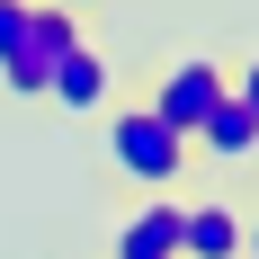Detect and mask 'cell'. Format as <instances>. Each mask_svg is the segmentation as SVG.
Wrapping results in <instances>:
<instances>
[{"label":"cell","instance_id":"cell-9","mask_svg":"<svg viewBox=\"0 0 259 259\" xmlns=\"http://www.w3.org/2000/svg\"><path fill=\"white\" fill-rule=\"evenodd\" d=\"M241 259H259V206H250V233H241Z\"/></svg>","mask_w":259,"mask_h":259},{"label":"cell","instance_id":"cell-2","mask_svg":"<svg viewBox=\"0 0 259 259\" xmlns=\"http://www.w3.org/2000/svg\"><path fill=\"white\" fill-rule=\"evenodd\" d=\"M224 99H233V63H224V54H170L152 72V90H143V107H152L179 143H197V125H206Z\"/></svg>","mask_w":259,"mask_h":259},{"label":"cell","instance_id":"cell-4","mask_svg":"<svg viewBox=\"0 0 259 259\" xmlns=\"http://www.w3.org/2000/svg\"><path fill=\"white\" fill-rule=\"evenodd\" d=\"M179 224H188V197H134L107 233V259H179Z\"/></svg>","mask_w":259,"mask_h":259},{"label":"cell","instance_id":"cell-6","mask_svg":"<svg viewBox=\"0 0 259 259\" xmlns=\"http://www.w3.org/2000/svg\"><path fill=\"white\" fill-rule=\"evenodd\" d=\"M188 152H197V170H259V116H250L241 99H224L206 125H197Z\"/></svg>","mask_w":259,"mask_h":259},{"label":"cell","instance_id":"cell-3","mask_svg":"<svg viewBox=\"0 0 259 259\" xmlns=\"http://www.w3.org/2000/svg\"><path fill=\"white\" fill-rule=\"evenodd\" d=\"M45 107H63V116H107V107H116V63H107V45H72L63 54L54 80H45Z\"/></svg>","mask_w":259,"mask_h":259},{"label":"cell","instance_id":"cell-8","mask_svg":"<svg viewBox=\"0 0 259 259\" xmlns=\"http://www.w3.org/2000/svg\"><path fill=\"white\" fill-rule=\"evenodd\" d=\"M233 99L259 116V54H233Z\"/></svg>","mask_w":259,"mask_h":259},{"label":"cell","instance_id":"cell-1","mask_svg":"<svg viewBox=\"0 0 259 259\" xmlns=\"http://www.w3.org/2000/svg\"><path fill=\"white\" fill-rule=\"evenodd\" d=\"M99 152H107V170H116L134 197H179V179L197 170V152H188L143 99H116L99 116Z\"/></svg>","mask_w":259,"mask_h":259},{"label":"cell","instance_id":"cell-10","mask_svg":"<svg viewBox=\"0 0 259 259\" xmlns=\"http://www.w3.org/2000/svg\"><path fill=\"white\" fill-rule=\"evenodd\" d=\"M45 9H72V18H90V9H99V0H45Z\"/></svg>","mask_w":259,"mask_h":259},{"label":"cell","instance_id":"cell-5","mask_svg":"<svg viewBox=\"0 0 259 259\" xmlns=\"http://www.w3.org/2000/svg\"><path fill=\"white\" fill-rule=\"evenodd\" d=\"M241 233H250V206L241 197H188V224H179V259H241Z\"/></svg>","mask_w":259,"mask_h":259},{"label":"cell","instance_id":"cell-7","mask_svg":"<svg viewBox=\"0 0 259 259\" xmlns=\"http://www.w3.org/2000/svg\"><path fill=\"white\" fill-rule=\"evenodd\" d=\"M27 9H36V0H0V63L27 45Z\"/></svg>","mask_w":259,"mask_h":259}]
</instances>
